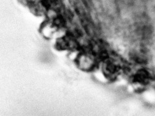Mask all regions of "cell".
I'll return each instance as SVG.
<instances>
[{"label": "cell", "mask_w": 155, "mask_h": 116, "mask_svg": "<svg viewBox=\"0 0 155 116\" xmlns=\"http://www.w3.org/2000/svg\"><path fill=\"white\" fill-rule=\"evenodd\" d=\"M81 57H80L79 62L82 69H85V70H89L94 67V60L92 57L87 55H83Z\"/></svg>", "instance_id": "6da1fadb"}]
</instances>
